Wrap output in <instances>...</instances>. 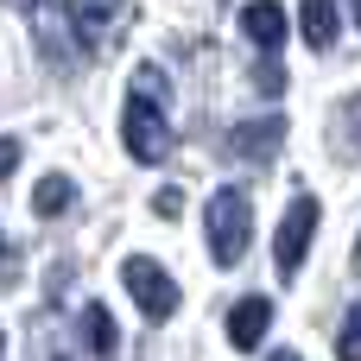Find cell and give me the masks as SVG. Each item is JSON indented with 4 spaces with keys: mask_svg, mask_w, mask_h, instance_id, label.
I'll return each instance as SVG.
<instances>
[{
    "mask_svg": "<svg viewBox=\"0 0 361 361\" xmlns=\"http://www.w3.org/2000/svg\"><path fill=\"white\" fill-rule=\"evenodd\" d=\"M121 133H127V152L140 165H159L171 159V121H165V70H140L133 76V95H127V114H121Z\"/></svg>",
    "mask_w": 361,
    "mask_h": 361,
    "instance_id": "cell-1",
    "label": "cell"
},
{
    "mask_svg": "<svg viewBox=\"0 0 361 361\" xmlns=\"http://www.w3.org/2000/svg\"><path fill=\"white\" fill-rule=\"evenodd\" d=\"M203 228H209V254H216V267H235V260L247 254L254 197H247L241 184H222V190L209 197V209H203Z\"/></svg>",
    "mask_w": 361,
    "mask_h": 361,
    "instance_id": "cell-2",
    "label": "cell"
},
{
    "mask_svg": "<svg viewBox=\"0 0 361 361\" xmlns=\"http://www.w3.org/2000/svg\"><path fill=\"white\" fill-rule=\"evenodd\" d=\"M127 19H133V6H127V0H70V32H76V44H82V51H95V57L121 44Z\"/></svg>",
    "mask_w": 361,
    "mask_h": 361,
    "instance_id": "cell-3",
    "label": "cell"
},
{
    "mask_svg": "<svg viewBox=\"0 0 361 361\" xmlns=\"http://www.w3.org/2000/svg\"><path fill=\"white\" fill-rule=\"evenodd\" d=\"M121 279H127V292H133V305L152 317V324H165V317H178V286H171V273L159 267V260H146V254H133L127 267H121Z\"/></svg>",
    "mask_w": 361,
    "mask_h": 361,
    "instance_id": "cell-4",
    "label": "cell"
},
{
    "mask_svg": "<svg viewBox=\"0 0 361 361\" xmlns=\"http://www.w3.org/2000/svg\"><path fill=\"white\" fill-rule=\"evenodd\" d=\"M311 235H317V197H292V209H286V222H279V241H273V260H279L286 279L305 267Z\"/></svg>",
    "mask_w": 361,
    "mask_h": 361,
    "instance_id": "cell-5",
    "label": "cell"
},
{
    "mask_svg": "<svg viewBox=\"0 0 361 361\" xmlns=\"http://www.w3.org/2000/svg\"><path fill=\"white\" fill-rule=\"evenodd\" d=\"M279 146H286V121H279V114H267V121H241L235 140H228V152L247 159V165H267Z\"/></svg>",
    "mask_w": 361,
    "mask_h": 361,
    "instance_id": "cell-6",
    "label": "cell"
},
{
    "mask_svg": "<svg viewBox=\"0 0 361 361\" xmlns=\"http://www.w3.org/2000/svg\"><path fill=\"white\" fill-rule=\"evenodd\" d=\"M241 32L273 57L279 44H286V32H292V19H286V6L279 0H254V6H241Z\"/></svg>",
    "mask_w": 361,
    "mask_h": 361,
    "instance_id": "cell-7",
    "label": "cell"
},
{
    "mask_svg": "<svg viewBox=\"0 0 361 361\" xmlns=\"http://www.w3.org/2000/svg\"><path fill=\"white\" fill-rule=\"evenodd\" d=\"M267 324H273V305H267V298H241V305L228 311V343H235V349H260Z\"/></svg>",
    "mask_w": 361,
    "mask_h": 361,
    "instance_id": "cell-8",
    "label": "cell"
},
{
    "mask_svg": "<svg viewBox=\"0 0 361 361\" xmlns=\"http://www.w3.org/2000/svg\"><path fill=\"white\" fill-rule=\"evenodd\" d=\"M298 25H305V44H311V51H330V44H336V25H343V19H336V6H330V0H305Z\"/></svg>",
    "mask_w": 361,
    "mask_h": 361,
    "instance_id": "cell-9",
    "label": "cell"
},
{
    "mask_svg": "<svg viewBox=\"0 0 361 361\" xmlns=\"http://www.w3.org/2000/svg\"><path fill=\"white\" fill-rule=\"evenodd\" d=\"M76 330H82V349L89 355H114V317L102 305H82L76 311Z\"/></svg>",
    "mask_w": 361,
    "mask_h": 361,
    "instance_id": "cell-10",
    "label": "cell"
},
{
    "mask_svg": "<svg viewBox=\"0 0 361 361\" xmlns=\"http://www.w3.org/2000/svg\"><path fill=\"white\" fill-rule=\"evenodd\" d=\"M76 203V184L70 178H44L38 190H32V216H63Z\"/></svg>",
    "mask_w": 361,
    "mask_h": 361,
    "instance_id": "cell-11",
    "label": "cell"
},
{
    "mask_svg": "<svg viewBox=\"0 0 361 361\" xmlns=\"http://www.w3.org/2000/svg\"><path fill=\"white\" fill-rule=\"evenodd\" d=\"M336 361H361V305L343 317V336H336Z\"/></svg>",
    "mask_w": 361,
    "mask_h": 361,
    "instance_id": "cell-12",
    "label": "cell"
},
{
    "mask_svg": "<svg viewBox=\"0 0 361 361\" xmlns=\"http://www.w3.org/2000/svg\"><path fill=\"white\" fill-rule=\"evenodd\" d=\"M254 89H260V95H279V89H286V70H279V63L267 57V63L254 70Z\"/></svg>",
    "mask_w": 361,
    "mask_h": 361,
    "instance_id": "cell-13",
    "label": "cell"
},
{
    "mask_svg": "<svg viewBox=\"0 0 361 361\" xmlns=\"http://www.w3.org/2000/svg\"><path fill=\"white\" fill-rule=\"evenodd\" d=\"M13 279H19V254H13V241L0 228V286H13Z\"/></svg>",
    "mask_w": 361,
    "mask_h": 361,
    "instance_id": "cell-14",
    "label": "cell"
},
{
    "mask_svg": "<svg viewBox=\"0 0 361 361\" xmlns=\"http://www.w3.org/2000/svg\"><path fill=\"white\" fill-rule=\"evenodd\" d=\"M343 127H355V133H349L343 146H349V152H355V159H361V95H355V102H349V121H343Z\"/></svg>",
    "mask_w": 361,
    "mask_h": 361,
    "instance_id": "cell-15",
    "label": "cell"
},
{
    "mask_svg": "<svg viewBox=\"0 0 361 361\" xmlns=\"http://www.w3.org/2000/svg\"><path fill=\"white\" fill-rule=\"evenodd\" d=\"M13 165H19V140H0V178H13Z\"/></svg>",
    "mask_w": 361,
    "mask_h": 361,
    "instance_id": "cell-16",
    "label": "cell"
},
{
    "mask_svg": "<svg viewBox=\"0 0 361 361\" xmlns=\"http://www.w3.org/2000/svg\"><path fill=\"white\" fill-rule=\"evenodd\" d=\"M6 6H13V13H38L44 0H6Z\"/></svg>",
    "mask_w": 361,
    "mask_h": 361,
    "instance_id": "cell-17",
    "label": "cell"
},
{
    "mask_svg": "<svg viewBox=\"0 0 361 361\" xmlns=\"http://www.w3.org/2000/svg\"><path fill=\"white\" fill-rule=\"evenodd\" d=\"M273 361H305V355H298V349H279V355H273Z\"/></svg>",
    "mask_w": 361,
    "mask_h": 361,
    "instance_id": "cell-18",
    "label": "cell"
},
{
    "mask_svg": "<svg viewBox=\"0 0 361 361\" xmlns=\"http://www.w3.org/2000/svg\"><path fill=\"white\" fill-rule=\"evenodd\" d=\"M349 6H355V25H361V0H349Z\"/></svg>",
    "mask_w": 361,
    "mask_h": 361,
    "instance_id": "cell-19",
    "label": "cell"
},
{
    "mask_svg": "<svg viewBox=\"0 0 361 361\" xmlns=\"http://www.w3.org/2000/svg\"><path fill=\"white\" fill-rule=\"evenodd\" d=\"M0 349H6V330H0Z\"/></svg>",
    "mask_w": 361,
    "mask_h": 361,
    "instance_id": "cell-20",
    "label": "cell"
},
{
    "mask_svg": "<svg viewBox=\"0 0 361 361\" xmlns=\"http://www.w3.org/2000/svg\"><path fill=\"white\" fill-rule=\"evenodd\" d=\"M355 267H361V247H355Z\"/></svg>",
    "mask_w": 361,
    "mask_h": 361,
    "instance_id": "cell-21",
    "label": "cell"
}]
</instances>
